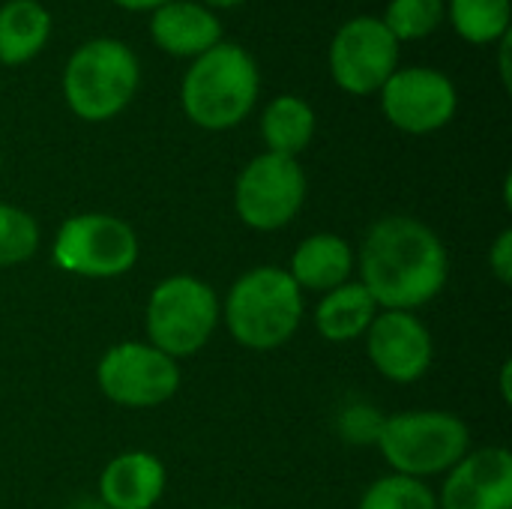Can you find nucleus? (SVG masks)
I'll list each match as a JSON object with an SVG mask.
<instances>
[{"label": "nucleus", "instance_id": "f257e3e1", "mask_svg": "<svg viewBox=\"0 0 512 509\" xmlns=\"http://www.w3.org/2000/svg\"><path fill=\"white\" fill-rule=\"evenodd\" d=\"M360 285L378 309L414 312L432 303L450 273L444 240L414 216H384L363 237Z\"/></svg>", "mask_w": 512, "mask_h": 509}, {"label": "nucleus", "instance_id": "2f4dec72", "mask_svg": "<svg viewBox=\"0 0 512 509\" xmlns=\"http://www.w3.org/2000/svg\"><path fill=\"white\" fill-rule=\"evenodd\" d=\"M222 509H240V507H222Z\"/></svg>", "mask_w": 512, "mask_h": 509}, {"label": "nucleus", "instance_id": "6e6552de", "mask_svg": "<svg viewBox=\"0 0 512 509\" xmlns=\"http://www.w3.org/2000/svg\"><path fill=\"white\" fill-rule=\"evenodd\" d=\"M306 171L297 159L261 153L240 171L234 183V210L252 231H279L297 219L306 204Z\"/></svg>", "mask_w": 512, "mask_h": 509}, {"label": "nucleus", "instance_id": "ddd939ff", "mask_svg": "<svg viewBox=\"0 0 512 509\" xmlns=\"http://www.w3.org/2000/svg\"><path fill=\"white\" fill-rule=\"evenodd\" d=\"M438 509H512V453L483 447L465 453L444 480Z\"/></svg>", "mask_w": 512, "mask_h": 509}, {"label": "nucleus", "instance_id": "bb28decb", "mask_svg": "<svg viewBox=\"0 0 512 509\" xmlns=\"http://www.w3.org/2000/svg\"><path fill=\"white\" fill-rule=\"evenodd\" d=\"M510 39L512 36H504L498 45H501V57H498V66H501V81L504 87H510Z\"/></svg>", "mask_w": 512, "mask_h": 509}, {"label": "nucleus", "instance_id": "b1692460", "mask_svg": "<svg viewBox=\"0 0 512 509\" xmlns=\"http://www.w3.org/2000/svg\"><path fill=\"white\" fill-rule=\"evenodd\" d=\"M384 414H378L375 408L369 405H354L342 414L339 420V432L345 441L351 444H378V435H381V426H384Z\"/></svg>", "mask_w": 512, "mask_h": 509}, {"label": "nucleus", "instance_id": "423d86ee", "mask_svg": "<svg viewBox=\"0 0 512 509\" xmlns=\"http://www.w3.org/2000/svg\"><path fill=\"white\" fill-rule=\"evenodd\" d=\"M219 318L222 306L207 282L195 276H168L147 300L144 330L156 351L180 360L198 354L210 342Z\"/></svg>", "mask_w": 512, "mask_h": 509}, {"label": "nucleus", "instance_id": "9b49d317", "mask_svg": "<svg viewBox=\"0 0 512 509\" xmlns=\"http://www.w3.org/2000/svg\"><path fill=\"white\" fill-rule=\"evenodd\" d=\"M378 96L387 123L405 135H432L444 129L459 108L453 78L432 66H399Z\"/></svg>", "mask_w": 512, "mask_h": 509}, {"label": "nucleus", "instance_id": "a878e982", "mask_svg": "<svg viewBox=\"0 0 512 509\" xmlns=\"http://www.w3.org/2000/svg\"><path fill=\"white\" fill-rule=\"evenodd\" d=\"M111 3L126 9V12H153V9H159V6H165L171 0H111Z\"/></svg>", "mask_w": 512, "mask_h": 509}, {"label": "nucleus", "instance_id": "cd10ccee", "mask_svg": "<svg viewBox=\"0 0 512 509\" xmlns=\"http://www.w3.org/2000/svg\"><path fill=\"white\" fill-rule=\"evenodd\" d=\"M201 6H207L210 12H219V9H234V6H240V3H246V0H198Z\"/></svg>", "mask_w": 512, "mask_h": 509}, {"label": "nucleus", "instance_id": "a211bd4d", "mask_svg": "<svg viewBox=\"0 0 512 509\" xmlns=\"http://www.w3.org/2000/svg\"><path fill=\"white\" fill-rule=\"evenodd\" d=\"M375 315L378 303L372 300V294L360 282H345L321 297V303L315 306V327L327 342L342 345L366 336Z\"/></svg>", "mask_w": 512, "mask_h": 509}, {"label": "nucleus", "instance_id": "5701e85b", "mask_svg": "<svg viewBox=\"0 0 512 509\" xmlns=\"http://www.w3.org/2000/svg\"><path fill=\"white\" fill-rule=\"evenodd\" d=\"M36 249H39L36 219L15 204H0V267L24 264L36 255Z\"/></svg>", "mask_w": 512, "mask_h": 509}, {"label": "nucleus", "instance_id": "393cba45", "mask_svg": "<svg viewBox=\"0 0 512 509\" xmlns=\"http://www.w3.org/2000/svg\"><path fill=\"white\" fill-rule=\"evenodd\" d=\"M489 270L501 285H512V231H501L489 249Z\"/></svg>", "mask_w": 512, "mask_h": 509}, {"label": "nucleus", "instance_id": "7ed1b4c3", "mask_svg": "<svg viewBox=\"0 0 512 509\" xmlns=\"http://www.w3.org/2000/svg\"><path fill=\"white\" fill-rule=\"evenodd\" d=\"M63 99L84 123L114 120L129 108L141 87L138 54L114 36H93L81 42L63 66Z\"/></svg>", "mask_w": 512, "mask_h": 509}, {"label": "nucleus", "instance_id": "9d476101", "mask_svg": "<svg viewBox=\"0 0 512 509\" xmlns=\"http://www.w3.org/2000/svg\"><path fill=\"white\" fill-rule=\"evenodd\" d=\"M102 396L123 408H156L180 390V366L150 342H120L96 366Z\"/></svg>", "mask_w": 512, "mask_h": 509}, {"label": "nucleus", "instance_id": "c756f323", "mask_svg": "<svg viewBox=\"0 0 512 509\" xmlns=\"http://www.w3.org/2000/svg\"><path fill=\"white\" fill-rule=\"evenodd\" d=\"M72 509H108L99 498H90V501H81V504H75Z\"/></svg>", "mask_w": 512, "mask_h": 509}, {"label": "nucleus", "instance_id": "dca6fc26", "mask_svg": "<svg viewBox=\"0 0 512 509\" xmlns=\"http://www.w3.org/2000/svg\"><path fill=\"white\" fill-rule=\"evenodd\" d=\"M354 270V252L339 234H312L291 255V279L303 291H333L348 282Z\"/></svg>", "mask_w": 512, "mask_h": 509}, {"label": "nucleus", "instance_id": "f03ea898", "mask_svg": "<svg viewBox=\"0 0 512 509\" xmlns=\"http://www.w3.org/2000/svg\"><path fill=\"white\" fill-rule=\"evenodd\" d=\"M258 93L261 72L255 57L243 45L222 39L189 63L180 84V105L198 129L225 132L249 117Z\"/></svg>", "mask_w": 512, "mask_h": 509}, {"label": "nucleus", "instance_id": "aec40b11", "mask_svg": "<svg viewBox=\"0 0 512 509\" xmlns=\"http://www.w3.org/2000/svg\"><path fill=\"white\" fill-rule=\"evenodd\" d=\"M444 9L456 36L471 45H498L510 36V0H444Z\"/></svg>", "mask_w": 512, "mask_h": 509}, {"label": "nucleus", "instance_id": "f8f14e48", "mask_svg": "<svg viewBox=\"0 0 512 509\" xmlns=\"http://www.w3.org/2000/svg\"><path fill=\"white\" fill-rule=\"evenodd\" d=\"M366 351L372 366L393 384L420 381L435 357L432 333L414 312L381 309L366 330Z\"/></svg>", "mask_w": 512, "mask_h": 509}, {"label": "nucleus", "instance_id": "0eeeda50", "mask_svg": "<svg viewBox=\"0 0 512 509\" xmlns=\"http://www.w3.org/2000/svg\"><path fill=\"white\" fill-rule=\"evenodd\" d=\"M51 258L63 273L81 279H117L135 267L138 237L111 213H78L60 225Z\"/></svg>", "mask_w": 512, "mask_h": 509}, {"label": "nucleus", "instance_id": "6ab92c4d", "mask_svg": "<svg viewBox=\"0 0 512 509\" xmlns=\"http://www.w3.org/2000/svg\"><path fill=\"white\" fill-rule=\"evenodd\" d=\"M315 129H318L315 108L303 96H294V93L276 96L261 114V138H264L267 153L297 159L312 144Z\"/></svg>", "mask_w": 512, "mask_h": 509}, {"label": "nucleus", "instance_id": "4468645a", "mask_svg": "<svg viewBox=\"0 0 512 509\" xmlns=\"http://www.w3.org/2000/svg\"><path fill=\"white\" fill-rule=\"evenodd\" d=\"M150 36L171 57L195 60L225 39L222 18L198 0H171L150 12Z\"/></svg>", "mask_w": 512, "mask_h": 509}, {"label": "nucleus", "instance_id": "f3484780", "mask_svg": "<svg viewBox=\"0 0 512 509\" xmlns=\"http://www.w3.org/2000/svg\"><path fill=\"white\" fill-rule=\"evenodd\" d=\"M54 30L48 6L39 0H6L0 6V63L24 66L42 54Z\"/></svg>", "mask_w": 512, "mask_h": 509}, {"label": "nucleus", "instance_id": "20e7f679", "mask_svg": "<svg viewBox=\"0 0 512 509\" xmlns=\"http://www.w3.org/2000/svg\"><path fill=\"white\" fill-rule=\"evenodd\" d=\"M303 321V291L282 267L243 273L225 297V324L237 345L273 351L294 339Z\"/></svg>", "mask_w": 512, "mask_h": 509}, {"label": "nucleus", "instance_id": "39448f33", "mask_svg": "<svg viewBox=\"0 0 512 509\" xmlns=\"http://www.w3.org/2000/svg\"><path fill=\"white\" fill-rule=\"evenodd\" d=\"M471 447L468 423L450 411H405L384 420L378 450L393 474L435 477L447 474Z\"/></svg>", "mask_w": 512, "mask_h": 509}, {"label": "nucleus", "instance_id": "2eb2a0df", "mask_svg": "<svg viewBox=\"0 0 512 509\" xmlns=\"http://www.w3.org/2000/svg\"><path fill=\"white\" fill-rule=\"evenodd\" d=\"M165 465L147 450L114 456L99 477V501L108 509H153L165 492Z\"/></svg>", "mask_w": 512, "mask_h": 509}, {"label": "nucleus", "instance_id": "c85d7f7f", "mask_svg": "<svg viewBox=\"0 0 512 509\" xmlns=\"http://www.w3.org/2000/svg\"><path fill=\"white\" fill-rule=\"evenodd\" d=\"M510 372H512V363H504V372H501V393H504V402H512Z\"/></svg>", "mask_w": 512, "mask_h": 509}, {"label": "nucleus", "instance_id": "4be33fe9", "mask_svg": "<svg viewBox=\"0 0 512 509\" xmlns=\"http://www.w3.org/2000/svg\"><path fill=\"white\" fill-rule=\"evenodd\" d=\"M357 509H438V498L423 480L390 474L366 489Z\"/></svg>", "mask_w": 512, "mask_h": 509}, {"label": "nucleus", "instance_id": "412c9836", "mask_svg": "<svg viewBox=\"0 0 512 509\" xmlns=\"http://www.w3.org/2000/svg\"><path fill=\"white\" fill-rule=\"evenodd\" d=\"M447 18L444 0H390L381 21L396 36V42H417L432 36Z\"/></svg>", "mask_w": 512, "mask_h": 509}, {"label": "nucleus", "instance_id": "7c9ffc66", "mask_svg": "<svg viewBox=\"0 0 512 509\" xmlns=\"http://www.w3.org/2000/svg\"><path fill=\"white\" fill-rule=\"evenodd\" d=\"M0 171H3V153H0Z\"/></svg>", "mask_w": 512, "mask_h": 509}, {"label": "nucleus", "instance_id": "1a4fd4ad", "mask_svg": "<svg viewBox=\"0 0 512 509\" xmlns=\"http://www.w3.org/2000/svg\"><path fill=\"white\" fill-rule=\"evenodd\" d=\"M327 60L339 90L372 96L399 69V42L381 15H354L333 33Z\"/></svg>", "mask_w": 512, "mask_h": 509}]
</instances>
